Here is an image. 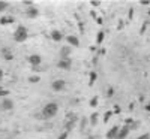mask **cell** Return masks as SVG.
Listing matches in <instances>:
<instances>
[{"label":"cell","instance_id":"d4e9b609","mask_svg":"<svg viewBox=\"0 0 150 139\" xmlns=\"http://www.w3.org/2000/svg\"><path fill=\"white\" fill-rule=\"evenodd\" d=\"M23 5L27 6V8H30V6H33V2H32V0H23Z\"/></svg>","mask_w":150,"mask_h":139},{"label":"cell","instance_id":"4fadbf2b","mask_svg":"<svg viewBox=\"0 0 150 139\" xmlns=\"http://www.w3.org/2000/svg\"><path fill=\"white\" fill-rule=\"evenodd\" d=\"M51 39L54 42H60V41H63V34H62L60 30H53L51 32Z\"/></svg>","mask_w":150,"mask_h":139},{"label":"cell","instance_id":"5b68a950","mask_svg":"<svg viewBox=\"0 0 150 139\" xmlns=\"http://www.w3.org/2000/svg\"><path fill=\"white\" fill-rule=\"evenodd\" d=\"M29 63L32 65V67H39L42 63V57L39 54H32L29 55Z\"/></svg>","mask_w":150,"mask_h":139},{"label":"cell","instance_id":"52a82bcc","mask_svg":"<svg viewBox=\"0 0 150 139\" xmlns=\"http://www.w3.org/2000/svg\"><path fill=\"white\" fill-rule=\"evenodd\" d=\"M66 41H68V45L72 46V48H78L80 46V39H78L77 36H74V34H69L66 37Z\"/></svg>","mask_w":150,"mask_h":139},{"label":"cell","instance_id":"cb8c5ba5","mask_svg":"<svg viewBox=\"0 0 150 139\" xmlns=\"http://www.w3.org/2000/svg\"><path fill=\"white\" fill-rule=\"evenodd\" d=\"M132 123H135L132 118H126V120H125V126H129V127H132Z\"/></svg>","mask_w":150,"mask_h":139},{"label":"cell","instance_id":"9a60e30c","mask_svg":"<svg viewBox=\"0 0 150 139\" xmlns=\"http://www.w3.org/2000/svg\"><path fill=\"white\" fill-rule=\"evenodd\" d=\"M98 118H99V114H98V112H93L92 115H90V118H89V123H90V126H96V123H98Z\"/></svg>","mask_w":150,"mask_h":139},{"label":"cell","instance_id":"603a6c76","mask_svg":"<svg viewBox=\"0 0 150 139\" xmlns=\"http://www.w3.org/2000/svg\"><path fill=\"white\" fill-rule=\"evenodd\" d=\"M101 0H92V2H90V5L93 6V8H98V6H101Z\"/></svg>","mask_w":150,"mask_h":139},{"label":"cell","instance_id":"4316f807","mask_svg":"<svg viewBox=\"0 0 150 139\" xmlns=\"http://www.w3.org/2000/svg\"><path fill=\"white\" fill-rule=\"evenodd\" d=\"M68 135H69V132H66V130H65V132H62V133H60V136H59V139H66V138H68Z\"/></svg>","mask_w":150,"mask_h":139},{"label":"cell","instance_id":"ffe728a7","mask_svg":"<svg viewBox=\"0 0 150 139\" xmlns=\"http://www.w3.org/2000/svg\"><path fill=\"white\" fill-rule=\"evenodd\" d=\"M29 81H30L32 84H36V82L41 81V77H39V75H35V77H30V78H29Z\"/></svg>","mask_w":150,"mask_h":139},{"label":"cell","instance_id":"f546056e","mask_svg":"<svg viewBox=\"0 0 150 139\" xmlns=\"http://www.w3.org/2000/svg\"><path fill=\"white\" fill-rule=\"evenodd\" d=\"M120 112H122L120 106H114V114H120Z\"/></svg>","mask_w":150,"mask_h":139},{"label":"cell","instance_id":"836d02e7","mask_svg":"<svg viewBox=\"0 0 150 139\" xmlns=\"http://www.w3.org/2000/svg\"><path fill=\"white\" fill-rule=\"evenodd\" d=\"M149 15H150V9H149Z\"/></svg>","mask_w":150,"mask_h":139},{"label":"cell","instance_id":"d6986e66","mask_svg":"<svg viewBox=\"0 0 150 139\" xmlns=\"http://www.w3.org/2000/svg\"><path fill=\"white\" fill-rule=\"evenodd\" d=\"M112 114H114V111H107V112H105V115H104V123H108V121H110V118H111Z\"/></svg>","mask_w":150,"mask_h":139},{"label":"cell","instance_id":"83f0119b","mask_svg":"<svg viewBox=\"0 0 150 139\" xmlns=\"http://www.w3.org/2000/svg\"><path fill=\"white\" fill-rule=\"evenodd\" d=\"M137 139H150V133H144V135H141V136H138Z\"/></svg>","mask_w":150,"mask_h":139},{"label":"cell","instance_id":"1f68e13d","mask_svg":"<svg viewBox=\"0 0 150 139\" xmlns=\"http://www.w3.org/2000/svg\"><path fill=\"white\" fill-rule=\"evenodd\" d=\"M112 93H114V90H112V88L110 87V88H108V96H112Z\"/></svg>","mask_w":150,"mask_h":139},{"label":"cell","instance_id":"5bb4252c","mask_svg":"<svg viewBox=\"0 0 150 139\" xmlns=\"http://www.w3.org/2000/svg\"><path fill=\"white\" fill-rule=\"evenodd\" d=\"M15 20H14V17H3L2 20H0V24L2 26H6V24H12Z\"/></svg>","mask_w":150,"mask_h":139},{"label":"cell","instance_id":"8992f818","mask_svg":"<svg viewBox=\"0 0 150 139\" xmlns=\"http://www.w3.org/2000/svg\"><path fill=\"white\" fill-rule=\"evenodd\" d=\"M0 109H3V111H12V109H14V102H12V99H9V97L2 99Z\"/></svg>","mask_w":150,"mask_h":139},{"label":"cell","instance_id":"7a4b0ae2","mask_svg":"<svg viewBox=\"0 0 150 139\" xmlns=\"http://www.w3.org/2000/svg\"><path fill=\"white\" fill-rule=\"evenodd\" d=\"M27 37H29V32H27V29L20 24V26L15 29V32H14V41L18 42V44H21V42H26V41H27Z\"/></svg>","mask_w":150,"mask_h":139},{"label":"cell","instance_id":"d6a6232c","mask_svg":"<svg viewBox=\"0 0 150 139\" xmlns=\"http://www.w3.org/2000/svg\"><path fill=\"white\" fill-rule=\"evenodd\" d=\"M144 109H146V111H147V112H150V103H147V105H146V106H144Z\"/></svg>","mask_w":150,"mask_h":139},{"label":"cell","instance_id":"30bf717a","mask_svg":"<svg viewBox=\"0 0 150 139\" xmlns=\"http://www.w3.org/2000/svg\"><path fill=\"white\" fill-rule=\"evenodd\" d=\"M129 133H131V127L129 126H123V127H120V132H119L116 139H126Z\"/></svg>","mask_w":150,"mask_h":139},{"label":"cell","instance_id":"3957f363","mask_svg":"<svg viewBox=\"0 0 150 139\" xmlns=\"http://www.w3.org/2000/svg\"><path fill=\"white\" fill-rule=\"evenodd\" d=\"M65 87H66V82H65L63 79H56V81H53V84H51V90L56 91V93H59V91H62V90H65Z\"/></svg>","mask_w":150,"mask_h":139},{"label":"cell","instance_id":"7c38bea8","mask_svg":"<svg viewBox=\"0 0 150 139\" xmlns=\"http://www.w3.org/2000/svg\"><path fill=\"white\" fill-rule=\"evenodd\" d=\"M0 53H2L3 58H5V60H8V61H11L12 58H14V54H12V53L9 51V48H6V46H3V48H2V51H0Z\"/></svg>","mask_w":150,"mask_h":139},{"label":"cell","instance_id":"ac0fdd59","mask_svg":"<svg viewBox=\"0 0 150 139\" xmlns=\"http://www.w3.org/2000/svg\"><path fill=\"white\" fill-rule=\"evenodd\" d=\"M9 94H11L9 90H6V88H2V87H0V97H3V99H5V97H9Z\"/></svg>","mask_w":150,"mask_h":139},{"label":"cell","instance_id":"4dcf8cb0","mask_svg":"<svg viewBox=\"0 0 150 139\" xmlns=\"http://www.w3.org/2000/svg\"><path fill=\"white\" fill-rule=\"evenodd\" d=\"M3 75H5V73H3V69H2V67H0V81H2V79H3Z\"/></svg>","mask_w":150,"mask_h":139},{"label":"cell","instance_id":"9c48e42d","mask_svg":"<svg viewBox=\"0 0 150 139\" xmlns=\"http://www.w3.org/2000/svg\"><path fill=\"white\" fill-rule=\"evenodd\" d=\"M119 132H120L119 126H112V127L107 132V139H116L117 135H119Z\"/></svg>","mask_w":150,"mask_h":139},{"label":"cell","instance_id":"44dd1931","mask_svg":"<svg viewBox=\"0 0 150 139\" xmlns=\"http://www.w3.org/2000/svg\"><path fill=\"white\" fill-rule=\"evenodd\" d=\"M96 78H98V75H96V72H90V81H89V84L92 85L95 81H96Z\"/></svg>","mask_w":150,"mask_h":139},{"label":"cell","instance_id":"8fae6325","mask_svg":"<svg viewBox=\"0 0 150 139\" xmlns=\"http://www.w3.org/2000/svg\"><path fill=\"white\" fill-rule=\"evenodd\" d=\"M26 15H27L29 18H36L38 15H39V9L33 5V6H30V8L26 9Z\"/></svg>","mask_w":150,"mask_h":139},{"label":"cell","instance_id":"277c9868","mask_svg":"<svg viewBox=\"0 0 150 139\" xmlns=\"http://www.w3.org/2000/svg\"><path fill=\"white\" fill-rule=\"evenodd\" d=\"M57 67L63 69V70H69L72 67V60L71 58H60L59 63H57Z\"/></svg>","mask_w":150,"mask_h":139},{"label":"cell","instance_id":"ba28073f","mask_svg":"<svg viewBox=\"0 0 150 139\" xmlns=\"http://www.w3.org/2000/svg\"><path fill=\"white\" fill-rule=\"evenodd\" d=\"M71 53H72V46H69V45L62 46V49H60V58H71Z\"/></svg>","mask_w":150,"mask_h":139},{"label":"cell","instance_id":"6da1fadb","mask_svg":"<svg viewBox=\"0 0 150 139\" xmlns=\"http://www.w3.org/2000/svg\"><path fill=\"white\" fill-rule=\"evenodd\" d=\"M57 112H59V105L56 102H50L47 103L44 108H42V117L45 120H50V118H53L57 115Z\"/></svg>","mask_w":150,"mask_h":139},{"label":"cell","instance_id":"f1b7e54d","mask_svg":"<svg viewBox=\"0 0 150 139\" xmlns=\"http://www.w3.org/2000/svg\"><path fill=\"white\" fill-rule=\"evenodd\" d=\"M140 3L144 5V6H147V5H150V0H140Z\"/></svg>","mask_w":150,"mask_h":139},{"label":"cell","instance_id":"e0dca14e","mask_svg":"<svg viewBox=\"0 0 150 139\" xmlns=\"http://www.w3.org/2000/svg\"><path fill=\"white\" fill-rule=\"evenodd\" d=\"M9 8V3L5 2V0H0V12H5Z\"/></svg>","mask_w":150,"mask_h":139},{"label":"cell","instance_id":"484cf974","mask_svg":"<svg viewBox=\"0 0 150 139\" xmlns=\"http://www.w3.org/2000/svg\"><path fill=\"white\" fill-rule=\"evenodd\" d=\"M87 123H89V120H87V118H83V120H81V130H84V129H86Z\"/></svg>","mask_w":150,"mask_h":139},{"label":"cell","instance_id":"2e32d148","mask_svg":"<svg viewBox=\"0 0 150 139\" xmlns=\"http://www.w3.org/2000/svg\"><path fill=\"white\" fill-rule=\"evenodd\" d=\"M104 37H105V33L101 30V32L98 33V36H96V44H98V45H101V44L104 42Z\"/></svg>","mask_w":150,"mask_h":139},{"label":"cell","instance_id":"7402d4cb","mask_svg":"<svg viewBox=\"0 0 150 139\" xmlns=\"http://www.w3.org/2000/svg\"><path fill=\"white\" fill-rule=\"evenodd\" d=\"M90 106H92V108H96V106H98V97H96V96L90 99Z\"/></svg>","mask_w":150,"mask_h":139}]
</instances>
